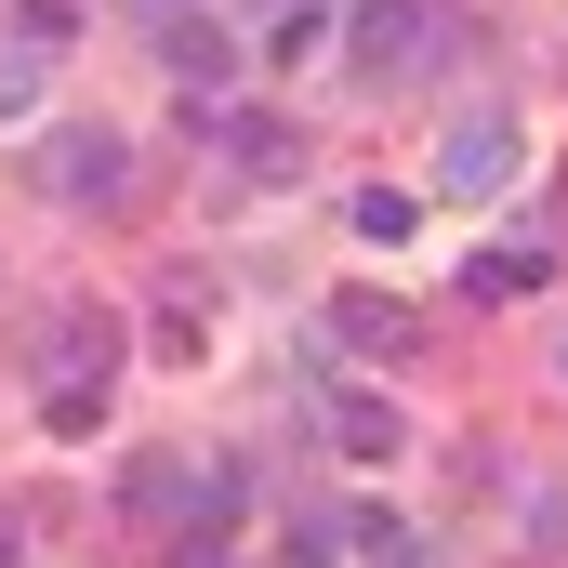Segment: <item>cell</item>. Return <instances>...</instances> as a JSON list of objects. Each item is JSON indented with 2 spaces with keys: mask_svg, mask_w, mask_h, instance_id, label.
<instances>
[{
  "mask_svg": "<svg viewBox=\"0 0 568 568\" xmlns=\"http://www.w3.org/2000/svg\"><path fill=\"white\" fill-rule=\"evenodd\" d=\"M27 172H40L53 212H120V199H133V145H120V120H53V133L27 145Z\"/></svg>",
  "mask_w": 568,
  "mask_h": 568,
  "instance_id": "1",
  "label": "cell"
},
{
  "mask_svg": "<svg viewBox=\"0 0 568 568\" xmlns=\"http://www.w3.org/2000/svg\"><path fill=\"white\" fill-rule=\"evenodd\" d=\"M133 516H145V529H225V516H239V463L145 449V463H133Z\"/></svg>",
  "mask_w": 568,
  "mask_h": 568,
  "instance_id": "2",
  "label": "cell"
},
{
  "mask_svg": "<svg viewBox=\"0 0 568 568\" xmlns=\"http://www.w3.org/2000/svg\"><path fill=\"white\" fill-rule=\"evenodd\" d=\"M436 40H449V13H436V0H357V27H344L357 80H410Z\"/></svg>",
  "mask_w": 568,
  "mask_h": 568,
  "instance_id": "3",
  "label": "cell"
},
{
  "mask_svg": "<svg viewBox=\"0 0 568 568\" xmlns=\"http://www.w3.org/2000/svg\"><path fill=\"white\" fill-rule=\"evenodd\" d=\"M199 145H212L225 172H252V185H291V172H304V133H291V120H252V106H199Z\"/></svg>",
  "mask_w": 568,
  "mask_h": 568,
  "instance_id": "4",
  "label": "cell"
},
{
  "mask_svg": "<svg viewBox=\"0 0 568 568\" xmlns=\"http://www.w3.org/2000/svg\"><path fill=\"white\" fill-rule=\"evenodd\" d=\"M159 53H172L185 106H225V93H239V40H225L212 13H159Z\"/></svg>",
  "mask_w": 568,
  "mask_h": 568,
  "instance_id": "5",
  "label": "cell"
},
{
  "mask_svg": "<svg viewBox=\"0 0 568 568\" xmlns=\"http://www.w3.org/2000/svg\"><path fill=\"white\" fill-rule=\"evenodd\" d=\"M436 185L449 199H503L516 185V120H463V133L436 145Z\"/></svg>",
  "mask_w": 568,
  "mask_h": 568,
  "instance_id": "6",
  "label": "cell"
},
{
  "mask_svg": "<svg viewBox=\"0 0 568 568\" xmlns=\"http://www.w3.org/2000/svg\"><path fill=\"white\" fill-rule=\"evenodd\" d=\"M331 344H357V357H424V317H410L397 291H331Z\"/></svg>",
  "mask_w": 568,
  "mask_h": 568,
  "instance_id": "7",
  "label": "cell"
},
{
  "mask_svg": "<svg viewBox=\"0 0 568 568\" xmlns=\"http://www.w3.org/2000/svg\"><path fill=\"white\" fill-rule=\"evenodd\" d=\"M542 278H556V252H542V239H489V252L463 265V291H476V304H529Z\"/></svg>",
  "mask_w": 568,
  "mask_h": 568,
  "instance_id": "8",
  "label": "cell"
},
{
  "mask_svg": "<svg viewBox=\"0 0 568 568\" xmlns=\"http://www.w3.org/2000/svg\"><path fill=\"white\" fill-rule=\"evenodd\" d=\"M106 371H120V317H106V304H80V317L53 331V384H106Z\"/></svg>",
  "mask_w": 568,
  "mask_h": 568,
  "instance_id": "9",
  "label": "cell"
},
{
  "mask_svg": "<svg viewBox=\"0 0 568 568\" xmlns=\"http://www.w3.org/2000/svg\"><path fill=\"white\" fill-rule=\"evenodd\" d=\"M397 410H384V397H331V449H344V463H397Z\"/></svg>",
  "mask_w": 568,
  "mask_h": 568,
  "instance_id": "10",
  "label": "cell"
},
{
  "mask_svg": "<svg viewBox=\"0 0 568 568\" xmlns=\"http://www.w3.org/2000/svg\"><path fill=\"white\" fill-rule=\"evenodd\" d=\"M40 93H53V40L27 27V40L0 53V120H40Z\"/></svg>",
  "mask_w": 568,
  "mask_h": 568,
  "instance_id": "11",
  "label": "cell"
},
{
  "mask_svg": "<svg viewBox=\"0 0 568 568\" xmlns=\"http://www.w3.org/2000/svg\"><path fill=\"white\" fill-rule=\"evenodd\" d=\"M410 225H424V199H410V185H371V199H357V239H371V252H397Z\"/></svg>",
  "mask_w": 568,
  "mask_h": 568,
  "instance_id": "12",
  "label": "cell"
},
{
  "mask_svg": "<svg viewBox=\"0 0 568 568\" xmlns=\"http://www.w3.org/2000/svg\"><path fill=\"white\" fill-rule=\"evenodd\" d=\"M212 344V304H199V278H172V304H159V357H199Z\"/></svg>",
  "mask_w": 568,
  "mask_h": 568,
  "instance_id": "13",
  "label": "cell"
},
{
  "mask_svg": "<svg viewBox=\"0 0 568 568\" xmlns=\"http://www.w3.org/2000/svg\"><path fill=\"white\" fill-rule=\"evenodd\" d=\"M357 556V516H291V568H344Z\"/></svg>",
  "mask_w": 568,
  "mask_h": 568,
  "instance_id": "14",
  "label": "cell"
},
{
  "mask_svg": "<svg viewBox=\"0 0 568 568\" xmlns=\"http://www.w3.org/2000/svg\"><path fill=\"white\" fill-rule=\"evenodd\" d=\"M40 424H53V436H93V424H106V384H53Z\"/></svg>",
  "mask_w": 568,
  "mask_h": 568,
  "instance_id": "15",
  "label": "cell"
},
{
  "mask_svg": "<svg viewBox=\"0 0 568 568\" xmlns=\"http://www.w3.org/2000/svg\"><path fill=\"white\" fill-rule=\"evenodd\" d=\"M516 529H529V556H568V489H529Z\"/></svg>",
  "mask_w": 568,
  "mask_h": 568,
  "instance_id": "16",
  "label": "cell"
},
{
  "mask_svg": "<svg viewBox=\"0 0 568 568\" xmlns=\"http://www.w3.org/2000/svg\"><path fill=\"white\" fill-rule=\"evenodd\" d=\"M13 13H27L40 40H67V13H80V0H13Z\"/></svg>",
  "mask_w": 568,
  "mask_h": 568,
  "instance_id": "17",
  "label": "cell"
},
{
  "mask_svg": "<svg viewBox=\"0 0 568 568\" xmlns=\"http://www.w3.org/2000/svg\"><path fill=\"white\" fill-rule=\"evenodd\" d=\"M0 568H27V529H13V516H0Z\"/></svg>",
  "mask_w": 568,
  "mask_h": 568,
  "instance_id": "18",
  "label": "cell"
},
{
  "mask_svg": "<svg viewBox=\"0 0 568 568\" xmlns=\"http://www.w3.org/2000/svg\"><path fill=\"white\" fill-rule=\"evenodd\" d=\"M120 13H145V27H159V13H185V0H120Z\"/></svg>",
  "mask_w": 568,
  "mask_h": 568,
  "instance_id": "19",
  "label": "cell"
},
{
  "mask_svg": "<svg viewBox=\"0 0 568 568\" xmlns=\"http://www.w3.org/2000/svg\"><path fill=\"white\" fill-rule=\"evenodd\" d=\"M556 371H568V344H556Z\"/></svg>",
  "mask_w": 568,
  "mask_h": 568,
  "instance_id": "20",
  "label": "cell"
},
{
  "mask_svg": "<svg viewBox=\"0 0 568 568\" xmlns=\"http://www.w3.org/2000/svg\"><path fill=\"white\" fill-rule=\"evenodd\" d=\"M199 568H225V556H199Z\"/></svg>",
  "mask_w": 568,
  "mask_h": 568,
  "instance_id": "21",
  "label": "cell"
}]
</instances>
